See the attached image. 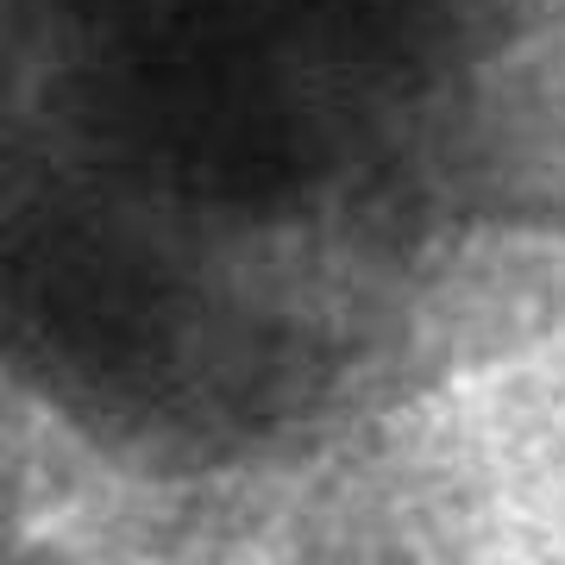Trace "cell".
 <instances>
[{"label":"cell","mask_w":565,"mask_h":565,"mask_svg":"<svg viewBox=\"0 0 565 565\" xmlns=\"http://www.w3.org/2000/svg\"><path fill=\"white\" fill-rule=\"evenodd\" d=\"M427 182L452 214L565 233V20H527L440 88Z\"/></svg>","instance_id":"1"},{"label":"cell","mask_w":565,"mask_h":565,"mask_svg":"<svg viewBox=\"0 0 565 565\" xmlns=\"http://www.w3.org/2000/svg\"><path fill=\"white\" fill-rule=\"evenodd\" d=\"M565 315V233L452 214L408 245L403 277L384 308V352L403 371H446L490 359Z\"/></svg>","instance_id":"2"}]
</instances>
